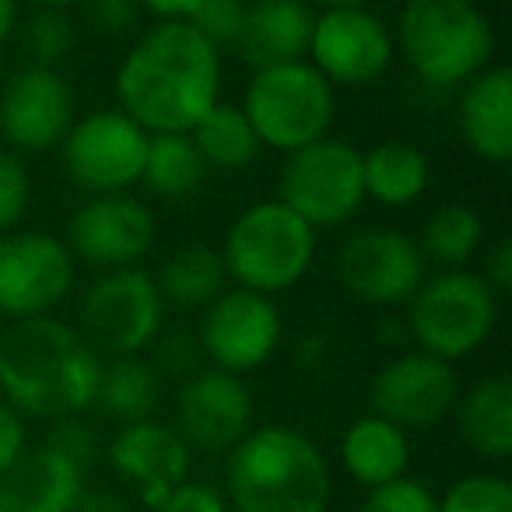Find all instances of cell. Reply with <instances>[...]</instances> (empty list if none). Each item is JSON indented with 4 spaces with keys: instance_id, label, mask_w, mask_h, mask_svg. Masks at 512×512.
I'll use <instances>...</instances> for the list:
<instances>
[{
    "instance_id": "1",
    "label": "cell",
    "mask_w": 512,
    "mask_h": 512,
    "mask_svg": "<svg viewBox=\"0 0 512 512\" xmlns=\"http://www.w3.org/2000/svg\"><path fill=\"white\" fill-rule=\"evenodd\" d=\"M116 109L148 134H190L221 102V53L190 22H155L116 67Z\"/></svg>"
},
{
    "instance_id": "2",
    "label": "cell",
    "mask_w": 512,
    "mask_h": 512,
    "mask_svg": "<svg viewBox=\"0 0 512 512\" xmlns=\"http://www.w3.org/2000/svg\"><path fill=\"white\" fill-rule=\"evenodd\" d=\"M102 358L60 316L15 320L0 334V397L22 418L64 421L95 407Z\"/></svg>"
},
{
    "instance_id": "3",
    "label": "cell",
    "mask_w": 512,
    "mask_h": 512,
    "mask_svg": "<svg viewBox=\"0 0 512 512\" xmlns=\"http://www.w3.org/2000/svg\"><path fill=\"white\" fill-rule=\"evenodd\" d=\"M225 456L221 495L232 512H327L330 463L302 428H249Z\"/></svg>"
},
{
    "instance_id": "4",
    "label": "cell",
    "mask_w": 512,
    "mask_h": 512,
    "mask_svg": "<svg viewBox=\"0 0 512 512\" xmlns=\"http://www.w3.org/2000/svg\"><path fill=\"white\" fill-rule=\"evenodd\" d=\"M393 43L432 92H453L495 64L498 36L474 0H404Z\"/></svg>"
},
{
    "instance_id": "5",
    "label": "cell",
    "mask_w": 512,
    "mask_h": 512,
    "mask_svg": "<svg viewBox=\"0 0 512 512\" xmlns=\"http://www.w3.org/2000/svg\"><path fill=\"white\" fill-rule=\"evenodd\" d=\"M218 253L232 285L274 299L302 285L309 274L316 260V228L278 197L256 200L232 218Z\"/></svg>"
},
{
    "instance_id": "6",
    "label": "cell",
    "mask_w": 512,
    "mask_h": 512,
    "mask_svg": "<svg viewBox=\"0 0 512 512\" xmlns=\"http://www.w3.org/2000/svg\"><path fill=\"white\" fill-rule=\"evenodd\" d=\"M239 106L260 144L288 155L330 134L337 116V88L309 60H292L253 71Z\"/></svg>"
},
{
    "instance_id": "7",
    "label": "cell",
    "mask_w": 512,
    "mask_h": 512,
    "mask_svg": "<svg viewBox=\"0 0 512 512\" xmlns=\"http://www.w3.org/2000/svg\"><path fill=\"white\" fill-rule=\"evenodd\" d=\"M498 323V295L470 267L439 271L421 281L407 302V327L418 351L442 362H460L484 348Z\"/></svg>"
},
{
    "instance_id": "8",
    "label": "cell",
    "mask_w": 512,
    "mask_h": 512,
    "mask_svg": "<svg viewBox=\"0 0 512 512\" xmlns=\"http://www.w3.org/2000/svg\"><path fill=\"white\" fill-rule=\"evenodd\" d=\"M165 330V302L144 267L99 271L78 306V334L95 355H144Z\"/></svg>"
},
{
    "instance_id": "9",
    "label": "cell",
    "mask_w": 512,
    "mask_h": 512,
    "mask_svg": "<svg viewBox=\"0 0 512 512\" xmlns=\"http://www.w3.org/2000/svg\"><path fill=\"white\" fill-rule=\"evenodd\" d=\"M278 200L316 232L344 225L365 204L362 151L330 134L288 151L278 176Z\"/></svg>"
},
{
    "instance_id": "10",
    "label": "cell",
    "mask_w": 512,
    "mask_h": 512,
    "mask_svg": "<svg viewBox=\"0 0 512 512\" xmlns=\"http://www.w3.org/2000/svg\"><path fill=\"white\" fill-rule=\"evenodd\" d=\"M78 285V260L67 242L39 228L0 235V316L36 320L57 316Z\"/></svg>"
},
{
    "instance_id": "11",
    "label": "cell",
    "mask_w": 512,
    "mask_h": 512,
    "mask_svg": "<svg viewBox=\"0 0 512 512\" xmlns=\"http://www.w3.org/2000/svg\"><path fill=\"white\" fill-rule=\"evenodd\" d=\"M148 137V130L137 127L123 109H92L78 116L60 141V162L67 179L88 197L127 193L141 183Z\"/></svg>"
},
{
    "instance_id": "12",
    "label": "cell",
    "mask_w": 512,
    "mask_h": 512,
    "mask_svg": "<svg viewBox=\"0 0 512 512\" xmlns=\"http://www.w3.org/2000/svg\"><path fill=\"white\" fill-rule=\"evenodd\" d=\"M334 278L365 306H407L428 278V260L418 239L400 228H358L344 239L334 260Z\"/></svg>"
},
{
    "instance_id": "13",
    "label": "cell",
    "mask_w": 512,
    "mask_h": 512,
    "mask_svg": "<svg viewBox=\"0 0 512 512\" xmlns=\"http://www.w3.org/2000/svg\"><path fill=\"white\" fill-rule=\"evenodd\" d=\"M306 60L334 88H369L397 60L393 29L369 4L327 8L316 15Z\"/></svg>"
},
{
    "instance_id": "14",
    "label": "cell",
    "mask_w": 512,
    "mask_h": 512,
    "mask_svg": "<svg viewBox=\"0 0 512 512\" xmlns=\"http://www.w3.org/2000/svg\"><path fill=\"white\" fill-rule=\"evenodd\" d=\"M197 344L214 369L246 372L260 369L274 358L285 337V316L271 295L249 292V288H225L211 306L200 309Z\"/></svg>"
},
{
    "instance_id": "15",
    "label": "cell",
    "mask_w": 512,
    "mask_h": 512,
    "mask_svg": "<svg viewBox=\"0 0 512 512\" xmlns=\"http://www.w3.org/2000/svg\"><path fill=\"white\" fill-rule=\"evenodd\" d=\"M158 221L155 211L134 193H99L88 197L67 221V249L78 264L99 271L141 267L155 249Z\"/></svg>"
},
{
    "instance_id": "16",
    "label": "cell",
    "mask_w": 512,
    "mask_h": 512,
    "mask_svg": "<svg viewBox=\"0 0 512 512\" xmlns=\"http://www.w3.org/2000/svg\"><path fill=\"white\" fill-rule=\"evenodd\" d=\"M78 120L71 81L50 67H18L0 85V141L15 155H43L60 148Z\"/></svg>"
},
{
    "instance_id": "17",
    "label": "cell",
    "mask_w": 512,
    "mask_h": 512,
    "mask_svg": "<svg viewBox=\"0 0 512 512\" xmlns=\"http://www.w3.org/2000/svg\"><path fill=\"white\" fill-rule=\"evenodd\" d=\"M460 397V379L449 362L425 351H407L397 355L376 372L372 379V414L393 421L404 432L432 428L449 418Z\"/></svg>"
},
{
    "instance_id": "18",
    "label": "cell",
    "mask_w": 512,
    "mask_h": 512,
    "mask_svg": "<svg viewBox=\"0 0 512 512\" xmlns=\"http://www.w3.org/2000/svg\"><path fill=\"white\" fill-rule=\"evenodd\" d=\"M253 393L225 369H197L176 390V432L193 453H228L253 428Z\"/></svg>"
},
{
    "instance_id": "19",
    "label": "cell",
    "mask_w": 512,
    "mask_h": 512,
    "mask_svg": "<svg viewBox=\"0 0 512 512\" xmlns=\"http://www.w3.org/2000/svg\"><path fill=\"white\" fill-rule=\"evenodd\" d=\"M102 460L120 481H127L141 495L144 505H155L165 491L190 477L193 449L169 421L144 418L116 428L113 439L106 442Z\"/></svg>"
},
{
    "instance_id": "20",
    "label": "cell",
    "mask_w": 512,
    "mask_h": 512,
    "mask_svg": "<svg viewBox=\"0 0 512 512\" xmlns=\"http://www.w3.org/2000/svg\"><path fill=\"white\" fill-rule=\"evenodd\" d=\"M460 137L474 158L505 165L512 158V71L505 64L484 67L460 88L456 102Z\"/></svg>"
},
{
    "instance_id": "21",
    "label": "cell",
    "mask_w": 512,
    "mask_h": 512,
    "mask_svg": "<svg viewBox=\"0 0 512 512\" xmlns=\"http://www.w3.org/2000/svg\"><path fill=\"white\" fill-rule=\"evenodd\" d=\"M316 11L306 0H249L235 53L253 71L306 60Z\"/></svg>"
},
{
    "instance_id": "22",
    "label": "cell",
    "mask_w": 512,
    "mask_h": 512,
    "mask_svg": "<svg viewBox=\"0 0 512 512\" xmlns=\"http://www.w3.org/2000/svg\"><path fill=\"white\" fill-rule=\"evenodd\" d=\"M85 477L88 474H81L67 456L39 442L11 463L0 484L18 505V512H71V505L78 502V495L88 484Z\"/></svg>"
},
{
    "instance_id": "23",
    "label": "cell",
    "mask_w": 512,
    "mask_h": 512,
    "mask_svg": "<svg viewBox=\"0 0 512 512\" xmlns=\"http://www.w3.org/2000/svg\"><path fill=\"white\" fill-rule=\"evenodd\" d=\"M456 432L470 453L491 463L512 456V379L484 376L456 397Z\"/></svg>"
},
{
    "instance_id": "24",
    "label": "cell",
    "mask_w": 512,
    "mask_h": 512,
    "mask_svg": "<svg viewBox=\"0 0 512 512\" xmlns=\"http://www.w3.org/2000/svg\"><path fill=\"white\" fill-rule=\"evenodd\" d=\"M341 463L355 484L365 491L397 481L411 467V439L404 428L379 414H362L341 435Z\"/></svg>"
},
{
    "instance_id": "25",
    "label": "cell",
    "mask_w": 512,
    "mask_h": 512,
    "mask_svg": "<svg viewBox=\"0 0 512 512\" xmlns=\"http://www.w3.org/2000/svg\"><path fill=\"white\" fill-rule=\"evenodd\" d=\"M362 176H365V200L379 207H411L428 193L432 183V162L411 141H379L376 148L362 151Z\"/></svg>"
},
{
    "instance_id": "26",
    "label": "cell",
    "mask_w": 512,
    "mask_h": 512,
    "mask_svg": "<svg viewBox=\"0 0 512 512\" xmlns=\"http://www.w3.org/2000/svg\"><path fill=\"white\" fill-rule=\"evenodd\" d=\"M151 278L165 309H179V313H197L211 306L228 288L225 260L207 242H183L179 249H172Z\"/></svg>"
},
{
    "instance_id": "27",
    "label": "cell",
    "mask_w": 512,
    "mask_h": 512,
    "mask_svg": "<svg viewBox=\"0 0 512 512\" xmlns=\"http://www.w3.org/2000/svg\"><path fill=\"white\" fill-rule=\"evenodd\" d=\"M162 390H165V379L155 372L148 355H123V358L102 362L95 404H99L109 418L127 425V421L155 418L158 404H162Z\"/></svg>"
},
{
    "instance_id": "28",
    "label": "cell",
    "mask_w": 512,
    "mask_h": 512,
    "mask_svg": "<svg viewBox=\"0 0 512 512\" xmlns=\"http://www.w3.org/2000/svg\"><path fill=\"white\" fill-rule=\"evenodd\" d=\"M190 141L197 144L207 169L218 172H246L260 158V151H264L253 123L246 120L242 106H235V102H218L190 130Z\"/></svg>"
},
{
    "instance_id": "29",
    "label": "cell",
    "mask_w": 512,
    "mask_h": 512,
    "mask_svg": "<svg viewBox=\"0 0 512 512\" xmlns=\"http://www.w3.org/2000/svg\"><path fill=\"white\" fill-rule=\"evenodd\" d=\"M207 165L200 158L190 134H151L144 155L141 186H148L162 200H186L200 190Z\"/></svg>"
},
{
    "instance_id": "30",
    "label": "cell",
    "mask_w": 512,
    "mask_h": 512,
    "mask_svg": "<svg viewBox=\"0 0 512 512\" xmlns=\"http://www.w3.org/2000/svg\"><path fill=\"white\" fill-rule=\"evenodd\" d=\"M484 246V221L474 207L467 204H442L428 214L421 228L418 249L425 260L439 264L442 271L467 267Z\"/></svg>"
},
{
    "instance_id": "31",
    "label": "cell",
    "mask_w": 512,
    "mask_h": 512,
    "mask_svg": "<svg viewBox=\"0 0 512 512\" xmlns=\"http://www.w3.org/2000/svg\"><path fill=\"white\" fill-rule=\"evenodd\" d=\"M15 36L22 43L25 64L50 67V71H60V64H67V57L74 53V43H78L71 15L57 8H36L29 18H18Z\"/></svg>"
},
{
    "instance_id": "32",
    "label": "cell",
    "mask_w": 512,
    "mask_h": 512,
    "mask_svg": "<svg viewBox=\"0 0 512 512\" xmlns=\"http://www.w3.org/2000/svg\"><path fill=\"white\" fill-rule=\"evenodd\" d=\"M439 512H512L509 477L474 470L449 484L439 495Z\"/></svg>"
},
{
    "instance_id": "33",
    "label": "cell",
    "mask_w": 512,
    "mask_h": 512,
    "mask_svg": "<svg viewBox=\"0 0 512 512\" xmlns=\"http://www.w3.org/2000/svg\"><path fill=\"white\" fill-rule=\"evenodd\" d=\"M246 8L249 0H200L197 11L186 22L225 57V53H235V43L242 36V22H246Z\"/></svg>"
},
{
    "instance_id": "34",
    "label": "cell",
    "mask_w": 512,
    "mask_h": 512,
    "mask_svg": "<svg viewBox=\"0 0 512 512\" xmlns=\"http://www.w3.org/2000/svg\"><path fill=\"white\" fill-rule=\"evenodd\" d=\"M32 204V172L22 155L0 144V235L15 232Z\"/></svg>"
},
{
    "instance_id": "35",
    "label": "cell",
    "mask_w": 512,
    "mask_h": 512,
    "mask_svg": "<svg viewBox=\"0 0 512 512\" xmlns=\"http://www.w3.org/2000/svg\"><path fill=\"white\" fill-rule=\"evenodd\" d=\"M358 512H439V495L418 477H397L379 488L365 491V502Z\"/></svg>"
},
{
    "instance_id": "36",
    "label": "cell",
    "mask_w": 512,
    "mask_h": 512,
    "mask_svg": "<svg viewBox=\"0 0 512 512\" xmlns=\"http://www.w3.org/2000/svg\"><path fill=\"white\" fill-rule=\"evenodd\" d=\"M46 446H53L60 456H67L81 474H92V467L102 460V453H106V442H102L99 432L88 425L85 414L53 421L50 435H46Z\"/></svg>"
},
{
    "instance_id": "37",
    "label": "cell",
    "mask_w": 512,
    "mask_h": 512,
    "mask_svg": "<svg viewBox=\"0 0 512 512\" xmlns=\"http://www.w3.org/2000/svg\"><path fill=\"white\" fill-rule=\"evenodd\" d=\"M151 365L162 379H179L183 383L186 376L200 369L204 362V351L197 344V334H186V330H169V334H158L155 344H151Z\"/></svg>"
},
{
    "instance_id": "38",
    "label": "cell",
    "mask_w": 512,
    "mask_h": 512,
    "mask_svg": "<svg viewBox=\"0 0 512 512\" xmlns=\"http://www.w3.org/2000/svg\"><path fill=\"white\" fill-rule=\"evenodd\" d=\"M81 11H85V22L106 39L130 36L144 18L141 0H81Z\"/></svg>"
},
{
    "instance_id": "39",
    "label": "cell",
    "mask_w": 512,
    "mask_h": 512,
    "mask_svg": "<svg viewBox=\"0 0 512 512\" xmlns=\"http://www.w3.org/2000/svg\"><path fill=\"white\" fill-rule=\"evenodd\" d=\"M148 512H228V502L214 484L207 481H179L172 491H165Z\"/></svg>"
},
{
    "instance_id": "40",
    "label": "cell",
    "mask_w": 512,
    "mask_h": 512,
    "mask_svg": "<svg viewBox=\"0 0 512 512\" xmlns=\"http://www.w3.org/2000/svg\"><path fill=\"white\" fill-rule=\"evenodd\" d=\"M29 449V432H25V418L0 397V477L8 474L11 463Z\"/></svg>"
},
{
    "instance_id": "41",
    "label": "cell",
    "mask_w": 512,
    "mask_h": 512,
    "mask_svg": "<svg viewBox=\"0 0 512 512\" xmlns=\"http://www.w3.org/2000/svg\"><path fill=\"white\" fill-rule=\"evenodd\" d=\"M481 278L488 281V288L498 299H505V295L512 292V239H498L495 246L488 249Z\"/></svg>"
},
{
    "instance_id": "42",
    "label": "cell",
    "mask_w": 512,
    "mask_h": 512,
    "mask_svg": "<svg viewBox=\"0 0 512 512\" xmlns=\"http://www.w3.org/2000/svg\"><path fill=\"white\" fill-rule=\"evenodd\" d=\"M71 512H127V502H123L116 491L109 488H88L78 495V502L71 505Z\"/></svg>"
},
{
    "instance_id": "43",
    "label": "cell",
    "mask_w": 512,
    "mask_h": 512,
    "mask_svg": "<svg viewBox=\"0 0 512 512\" xmlns=\"http://www.w3.org/2000/svg\"><path fill=\"white\" fill-rule=\"evenodd\" d=\"M197 4L200 0H141L144 15H151L155 22H186Z\"/></svg>"
},
{
    "instance_id": "44",
    "label": "cell",
    "mask_w": 512,
    "mask_h": 512,
    "mask_svg": "<svg viewBox=\"0 0 512 512\" xmlns=\"http://www.w3.org/2000/svg\"><path fill=\"white\" fill-rule=\"evenodd\" d=\"M22 18V0H0V46L8 43Z\"/></svg>"
},
{
    "instance_id": "45",
    "label": "cell",
    "mask_w": 512,
    "mask_h": 512,
    "mask_svg": "<svg viewBox=\"0 0 512 512\" xmlns=\"http://www.w3.org/2000/svg\"><path fill=\"white\" fill-rule=\"evenodd\" d=\"M306 4L327 11V8H355V4H369V0H306Z\"/></svg>"
},
{
    "instance_id": "46",
    "label": "cell",
    "mask_w": 512,
    "mask_h": 512,
    "mask_svg": "<svg viewBox=\"0 0 512 512\" xmlns=\"http://www.w3.org/2000/svg\"><path fill=\"white\" fill-rule=\"evenodd\" d=\"M32 8H57V11H67L74 8V4H81V0H29Z\"/></svg>"
},
{
    "instance_id": "47",
    "label": "cell",
    "mask_w": 512,
    "mask_h": 512,
    "mask_svg": "<svg viewBox=\"0 0 512 512\" xmlns=\"http://www.w3.org/2000/svg\"><path fill=\"white\" fill-rule=\"evenodd\" d=\"M0 512H18V505L11 502V495L4 491V484H0Z\"/></svg>"
}]
</instances>
